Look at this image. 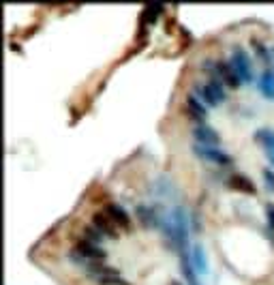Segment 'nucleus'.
I'll use <instances>...</instances> for the list:
<instances>
[{"instance_id":"obj_10","label":"nucleus","mask_w":274,"mask_h":285,"mask_svg":"<svg viewBox=\"0 0 274 285\" xmlns=\"http://www.w3.org/2000/svg\"><path fill=\"white\" fill-rule=\"evenodd\" d=\"M217 78L231 90H238L242 86V82L236 75V71H233V66L229 64V60H217Z\"/></svg>"},{"instance_id":"obj_6","label":"nucleus","mask_w":274,"mask_h":285,"mask_svg":"<svg viewBox=\"0 0 274 285\" xmlns=\"http://www.w3.org/2000/svg\"><path fill=\"white\" fill-rule=\"evenodd\" d=\"M253 139H255L257 144L261 146V150H263V155H266L270 167H274V129L261 127V129H257L255 133H253Z\"/></svg>"},{"instance_id":"obj_12","label":"nucleus","mask_w":274,"mask_h":285,"mask_svg":"<svg viewBox=\"0 0 274 285\" xmlns=\"http://www.w3.org/2000/svg\"><path fill=\"white\" fill-rule=\"evenodd\" d=\"M92 225L105 236V238H116V236H118V225L112 221V217L105 210H99L92 215Z\"/></svg>"},{"instance_id":"obj_16","label":"nucleus","mask_w":274,"mask_h":285,"mask_svg":"<svg viewBox=\"0 0 274 285\" xmlns=\"http://www.w3.org/2000/svg\"><path fill=\"white\" fill-rule=\"evenodd\" d=\"M163 13V7H146L142 11V24H154L159 20V15Z\"/></svg>"},{"instance_id":"obj_7","label":"nucleus","mask_w":274,"mask_h":285,"mask_svg":"<svg viewBox=\"0 0 274 285\" xmlns=\"http://www.w3.org/2000/svg\"><path fill=\"white\" fill-rule=\"evenodd\" d=\"M103 210L112 217V221L118 225V227H122L124 232H131L133 230V221H131V215L124 210V208L120 206V204H116V202H110V204H105V208Z\"/></svg>"},{"instance_id":"obj_18","label":"nucleus","mask_w":274,"mask_h":285,"mask_svg":"<svg viewBox=\"0 0 274 285\" xmlns=\"http://www.w3.org/2000/svg\"><path fill=\"white\" fill-rule=\"evenodd\" d=\"M261 176H263V183H266L268 189L274 193V169H272V167H263V169H261Z\"/></svg>"},{"instance_id":"obj_20","label":"nucleus","mask_w":274,"mask_h":285,"mask_svg":"<svg viewBox=\"0 0 274 285\" xmlns=\"http://www.w3.org/2000/svg\"><path fill=\"white\" fill-rule=\"evenodd\" d=\"M187 285H201V283H199V279H197V281H191V283H187Z\"/></svg>"},{"instance_id":"obj_21","label":"nucleus","mask_w":274,"mask_h":285,"mask_svg":"<svg viewBox=\"0 0 274 285\" xmlns=\"http://www.w3.org/2000/svg\"><path fill=\"white\" fill-rule=\"evenodd\" d=\"M169 285H182V283H180V281H172Z\"/></svg>"},{"instance_id":"obj_15","label":"nucleus","mask_w":274,"mask_h":285,"mask_svg":"<svg viewBox=\"0 0 274 285\" xmlns=\"http://www.w3.org/2000/svg\"><path fill=\"white\" fill-rule=\"evenodd\" d=\"M251 47H253V52H255V56H257V58H259L263 64H266V66L272 64V47H268L263 41L255 39V37L251 39Z\"/></svg>"},{"instance_id":"obj_1","label":"nucleus","mask_w":274,"mask_h":285,"mask_svg":"<svg viewBox=\"0 0 274 285\" xmlns=\"http://www.w3.org/2000/svg\"><path fill=\"white\" fill-rule=\"evenodd\" d=\"M195 97H199L208 110H214L223 101H227V90H225V84L219 78H212L206 84H195Z\"/></svg>"},{"instance_id":"obj_14","label":"nucleus","mask_w":274,"mask_h":285,"mask_svg":"<svg viewBox=\"0 0 274 285\" xmlns=\"http://www.w3.org/2000/svg\"><path fill=\"white\" fill-rule=\"evenodd\" d=\"M257 90L266 99L274 101V69H272V66H266V69L259 73V78H257Z\"/></svg>"},{"instance_id":"obj_19","label":"nucleus","mask_w":274,"mask_h":285,"mask_svg":"<svg viewBox=\"0 0 274 285\" xmlns=\"http://www.w3.org/2000/svg\"><path fill=\"white\" fill-rule=\"evenodd\" d=\"M266 217H268V223L274 230V204H266Z\"/></svg>"},{"instance_id":"obj_8","label":"nucleus","mask_w":274,"mask_h":285,"mask_svg":"<svg viewBox=\"0 0 274 285\" xmlns=\"http://www.w3.org/2000/svg\"><path fill=\"white\" fill-rule=\"evenodd\" d=\"M193 137H195V144H201V146H219L221 141V135L210 125H206V122L193 127Z\"/></svg>"},{"instance_id":"obj_2","label":"nucleus","mask_w":274,"mask_h":285,"mask_svg":"<svg viewBox=\"0 0 274 285\" xmlns=\"http://www.w3.org/2000/svg\"><path fill=\"white\" fill-rule=\"evenodd\" d=\"M135 217H137V221H140V225L146 227V230H163L165 215L154 204H137Z\"/></svg>"},{"instance_id":"obj_11","label":"nucleus","mask_w":274,"mask_h":285,"mask_svg":"<svg viewBox=\"0 0 274 285\" xmlns=\"http://www.w3.org/2000/svg\"><path fill=\"white\" fill-rule=\"evenodd\" d=\"M225 185H227L229 189H233V191H238V193H247V195H255L257 193L255 183H253L251 178L238 174V172H233V174H229L227 178H225Z\"/></svg>"},{"instance_id":"obj_9","label":"nucleus","mask_w":274,"mask_h":285,"mask_svg":"<svg viewBox=\"0 0 274 285\" xmlns=\"http://www.w3.org/2000/svg\"><path fill=\"white\" fill-rule=\"evenodd\" d=\"M189 255H191V262H193L199 277H208L210 266H208V251H206V246L201 242H193Z\"/></svg>"},{"instance_id":"obj_3","label":"nucleus","mask_w":274,"mask_h":285,"mask_svg":"<svg viewBox=\"0 0 274 285\" xmlns=\"http://www.w3.org/2000/svg\"><path fill=\"white\" fill-rule=\"evenodd\" d=\"M229 64L233 66V71L240 78L242 84H249L253 82V62H251V56L244 47H236L229 56Z\"/></svg>"},{"instance_id":"obj_4","label":"nucleus","mask_w":274,"mask_h":285,"mask_svg":"<svg viewBox=\"0 0 274 285\" xmlns=\"http://www.w3.org/2000/svg\"><path fill=\"white\" fill-rule=\"evenodd\" d=\"M193 150H195V155H197L199 159L208 161V163H214V165L229 167V165L233 163L231 155L227 153V150L219 148V146H201V144H193Z\"/></svg>"},{"instance_id":"obj_17","label":"nucleus","mask_w":274,"mask_h":285,"mask_svg":"<svg viewBox=\"0 0 274 285\" xmlns=\"http://www.w3.org/2000/svg\"><path fill=\"white\" fill-rule=\"evenodd\" d=\"M84 238H88V240L94 242V244H101V242L105 240V236H103L99 230H96L94 225H88L86 230H84Z\"/></svg>"},{"instance_id":"obj_5","label":"nucleus","mask_w":274,"mask_h":285,"mask_svg":"<svg viewBox=\"0 0 274 285\" xmlns=\"http://www.w3.org/2000/svg\"><path fill=\"white\" fill-rule=\"evenodd\" d=\"M75 251L82 255V258H86L88 262H96V264H103L107 260V253L101 249V244H94L90 242L88 238H80L75 244Z\"/></svg>"},{"instance_id":"obj_13","label":"nucleus","mask_w":274,"mask_h":285,"mask_svg":"<svg viewBox=\"0 0 274 285\" xmlns=\"http://www.w3.org/2000/svg\"><path fill=\"white\" fill-rule=\"evenodd\" d=\"M184 103H187V110H189L191 120H195L197 125H201V122L206 120V116H208V108L203 105V101L199 97H195V94H187Z\"/></svg>"}]
</instances>
